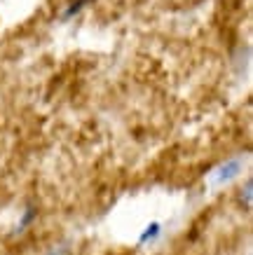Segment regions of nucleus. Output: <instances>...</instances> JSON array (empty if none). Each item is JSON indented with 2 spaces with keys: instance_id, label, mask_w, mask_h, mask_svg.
<instances>
[{
  "instance_id": "nucleus-1",
  "label": "nucleus",
  "mask_w": 253,
  "mask_h": 255,
  "mask_svg": "<svg viewBox=\"0 0 253 255\" xmlns=\"http://www.w3.org/2000/svg\"><path fill=\"white\" fill-rule=\"evenodd\" d=\"M242 169H244V159H242V157H232V159L218 164V166L211 171L209 183H211V187L228 185V183H232V180H235V178L242 173Z\"/></svg>"
},
{
  "instance_id": "nucleus-2",
  "label": "nucleus",
  "mask_w": 253,
  "mask_h": 255,
  "mask_svg": "<svg viewBox=\"0 0 253 255\" xmlns=\"http://www.w3.org/2000/svg\"><path fill=\"white\" fill-rule=\"evenodd\" d=\"M160 234H162V225H160V223H150L146 230H143V234L138 237V244H141V246H146V244H153L155 239H160Z\"/></svg>"
},
{
  "instance_id": "nucleus-3",
  "label": "nucleus",
  "mask_w": 253,
  "mask_h": 255,
  "mask_svg": "<svg viewBox=\"0 0 253 255\" xmlns=\"http://www.w3.org/2000/svg\"><path fill=\"white\" fill-rule=\"evenodd\" d=\"M35 216H38V213H35V209H33V206H28V209H26V213H23V218H21V223H19V230H26V227L35 220Z\"/></svg>"
},
{
  "instance_id": "nucleus-4",
  "label": "nucleus",
  "mask_w": 253,
  "mask_h": 255,
  "mask_svg": "<svg viewBox=\"0 0 253 255\" xmlns=\"http://www.w3.org/2000/svg\"><path fill=\"white\" fill-rule=\"evenodd\" d=\"M84 5H87V0H75V5H70V7L66 9V12H63V19H68V16L77 14V12H80V9H82Z\"/></svg>"
},
{
  "instance_id": "nucleus-5",
  "label": "nucleus",
  "mask_w": 253,
  "mask_h": 255,
  "mask_svg": "<svg viewBox=\"0 0 253 255\" xmlns=\"http://www.w3.org/2000/svg\"><path fill=\"white\" fill-rule=\"evenodd\" d=\"M244 206L251 209V183H246V187H244Z\"/></svg>"
},
{
  "instance_id": "nucleus-6",
  "label": "nucleus",
  "mask_w": 253,
  "mask_h": 255,
  "mask_svg": "<svg viewBox=\"0 0 253 255\" xmlns=\"http://www.w3.org/2000/svg\"><path fill=\"white\" fill-rule=\"evenodd\" d=\"M47 255H66V246H59V248H52Z\"/></svg>"
}]
</instances>
